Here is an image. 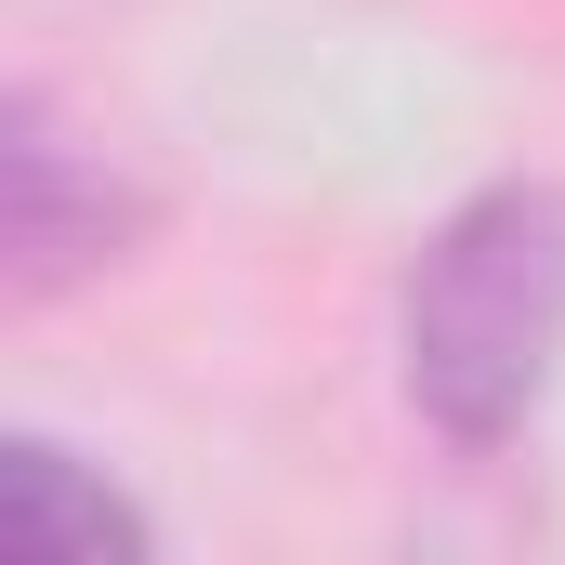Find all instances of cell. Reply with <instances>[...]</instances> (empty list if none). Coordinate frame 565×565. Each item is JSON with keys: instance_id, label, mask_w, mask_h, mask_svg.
<instances>
[{"instance_id": "obj_3", "label": "cell", "mask_w": 565, "mask_h": 565, "mask_svg": "<svg viewBox=\"0 0 565 565\" xmlns=\"http://www.w3.org/2000/svg\"><path fill=\"white\" fill-rule=\"evenodd\" d=\"M0 540L26 565H106V553H145V513L119 500V487H93L66 447H13L0 460Z\"/></svg>"}, {"instance_id": "obj_1", "label": "cell", "mask_w": 565, "mask_h": 565, "mask_svg": "<svg viewBox=\"0 0 565 565\" xmlns=\"http://www.w3.org/2000/svg\"><path fill=\"white\" fill-rule=\"evenodd\" d=\"M553 355H565V198L553 184H487L408 264V302H395L408 408L460 460H487L553 395Z\"/></svg>"}, {"instance_id": "obj_2", "label": "cell", "mask_w": 565, "mask_h": 565, "mask_svg": "<svg viewBox=\"0 0 565 565\" xmlns=\"http://www.w3.org/2000/svg\"><path fill=\"white\" fill-rule=\"evenodd\" d=\"M132 224H145V198L106 184V158H79V145L53 132L40 93L0 106V250H13V302H53L66 277L119 264Z\"/></svg>"}]
</instances>
